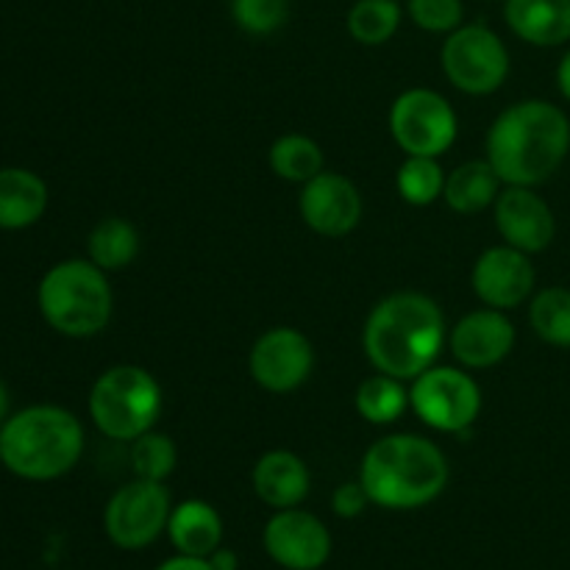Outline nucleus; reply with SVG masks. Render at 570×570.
Returning <instances> with one entry per match:
<instances>
[{
  "label": "nucleus",
  "mask_w": 570,
  "mask_h": 570,
  "mask_svg": "<svg viewBox=\"0 0 570 570\" xmlns=\"http://www.w3.org/2000/svg\"><path fill=\"white\" fill-rule=\"evenodd\" d=\"M265 554L284 570H321L332 557V532L312 512L276 510L262 532Z\"/></svg>",
  "instance_id": "obj_11"
},
{
  "label": "nucleus",
  "mask_w": 570,
  "mask_h": 570,
  "mask_svg": "<svg viewBox=\"0 0 570 570\" xmlns=\"http://www.w3.org/2000/svg\"><path fill=\"white\" fill-rule=\"evenodd\" d=\"M390 134L406 156H440L456 142V111L440 92L415 87L401 92L390 106Z\"/></svg>",
  "instance_id": "obj_10"
},
{
  "label": "nucleus",
  "mask_w": 570,
  "mask_h": 570,
  "mask_svg": "<svg viewBox=\"0 0 570 570\" xmlns=\"http://www.w3.org/2000/svg\"><path fill=\"white\" fill-rule=\"evenodd\" d=\"M167 538H170L176 554L204 557L209 560L223 546V518L209 501L187 499L173 507L167 521Z\"/></svg>",
  "instance_id": "obj_19"
},
{
  "label": "nucleus",
  "mask_w": 570,
  "mask_h": 570,
  "mask_svg": "<svg viewBox=\"0 0 570 570\" xmlns=\"http://www.w3.org/2000/svg\"><path fill=\"white\" fill-rule=\"evenodd\" d=\"M37 306L53 332L87 340L109 326L115 295L106 271L95 262L65 259L39 278Z\"/></svg>",
  "instance_id": "obj_5"
},
{
  "label": "nucleus",
  "mask_w": 570,
  "mask_h": 570,
  "mask_svg": "<svg viewBox=\"0 0 570 570\" xmlns=\"http://www.w3.org/2000/svg\"><path fill=\"white\" fill-rule=\"evenodd\" d=\"M156 570H215V568H212V562L204 560V557L176 554V557H170V560L161 562Z\"/></svg>",
  "instance_id": "obj_32"
},
{
  "label": "nucleus",
  "mask_w": 570,
  "mask_h": 570,
  "mask_svg": "<svg viewBox=\"0 0 570 570\" xmlns=\"http://www.w3.org/2000/svg\"><path fill=\"white\" fill-rule=\"evenodd\" d=\"M139 254V232L122 217H104L89 232L87 259L95 262L100 271L115 273L131 265Z\"/></svg>",
  "instance_id": "obj_22"
},
{
  "label": "nucleus",
  "mask_w": 570,
  "mask_h": 570,
  "mask_svg": "<svg viewBox=\"0 0 570 570\" xmlns=\"http://www.w3.org/2000/svg\"><path fill=\"white\" fill-rule=\"evenodd\" d=\"M445 78L465 95H493L510 76V50L493 28L482 22H462L445 37L440 50Z\"/></svg>",
  "instance_id": "obj_7"
},
{
  "label": "nucleus",
  "mask_w": 570,
  "mask_h": 570,
  "mask_svg": "<svg viewBox=\"0 0 570 570\" xmlns=\"http://www.w3.org/2000/svg\"><path fill=\"white\" fill-rule=\"evenodd\" d=\"M529 323L543 343L554 348H570V289L546 287L532 295Z\"/></svg>",
  "instance_id": "obj_26"
},
{
  "label": "nucleus",
  "mask_w": 570,
  "mask_h": 570,
  "mask_svg": "<svg viewBox=\"0 0 570 570\" xmlns=\"http://www.w3.org/2000/svg\"><path fill=\"white\" fill-rule=\"evenodd\" d=\"M501 3H504V0H501Z\"/></svg>",
  "instance_id": "obj_36"
},
{
  "label": "nucleus",
  "mask_w": 570,
  "mask_h": 570,
  "mask_svg": "<svg viewBox=\"0 0 570 570\" xmlns=\"http://www.w3.org/2000/svg\"><path fill=\"white\" fill-rule=\"evenodd\" d=\"M178 465V449L167 434L154 432L137 438L131 443V468L137 479L148 482H167Z\"/></svg>",
  "instance_id": "obj_28"
},
{
  "label": "nucleus",
  "mask_w": 570,
  "mask_h": 570,
  "mask_svg": "<svg viewBox=\"0 0 570 570\" xmlns=\"http://www.w3.org/2000/svg\"><path fill=\"white\" fill-rule=\"evenodd\" d=\"M495 228L501 239L523 254H543L557 234V220L551 206L543 195L534 193V187H512L504 184L493 204Z\"/></svg>",
  "instance_id": "obj_15"
},
{
  "label": "nucleus",
  "mask_w": 570,
  "mask_h": 570,
  "mask_svg": "<svg viewBox=\"0 0 570 570\" xmlns=\"http://www.w3.org/2000/svg\"><path fill=\"white\" fill-rule=\"evenodd\" d=\"M173 501L165 482L134 479L111 493L104 510V532L122 551H142L167 534Z\"/></svg>",
  "instance_id": "obj_9"
},
{
  "label": "nucleus",
  "mask_w": 570,
  "mask_h": 570,
  "mask_svg": "<svg viewBox=\"0 0 570 570\" xmlns=\"http://www.w3.org/2000/svg\"><path fill=\"white\" fill-rule=\"evenodd\" d=\"M445 176L449 173L434 156H406L395 176V187L410 206H432L434 200L443 198Z\"/></svg>",
  "instance_id": "obj_27"
},
{
  "label": "nucleus",
  "mask_w": 570,
  "mask_h": 570,
  "mask_svg": "<svg viewBox=\"0 0 570 570\" xmlns=\"http://www.w3.org/2000/svg\"><path fill=\"white\" fill-rule=\"evenodd\" d=\"M356 412L373 426H390L410 410V390L387 373H373L360 384L354 395Z\"/></svg>",
  "instance_id": "obj_24"
},
{
  "label": "nucleus",
  "mask_w": 570,
  "mask_h": 570,
  "mask_svg": "<svg viewBox=\"0 0 570 570\" xmlns=\"http://www.w3.org/2000/svg\"><path fill=\"white\" fill-rule=\"evenodd\" d=\"M83 426L70 410L33 404L0 426V465L26 482H53L81 462Z\"/></svg>",
  "instance_id": "obj_4"
},
{
  "label": "nucleus",
  "mask_w": 570,
  "mask_h": 570,
  "mask_svg": "<svg viewBox=\"0 0 570 570\" xmlns=\"http://www.w3.org/2000/svg\"><path fill=\"white\" fill-rule=\"evenodd\" d=\"M232 17L250 37H271L287 22L289 0H232Z\"/></svg>",
  "instance_id": "obj_29"
},
{
  "label": "nucleus",
  "mask_w": 570,
  "mask_h": 570,
  "mask_svg": "<svg viewBox=\"0 0 570 570\" xmlns=\"http://www.w3.org/2000/svg\"><path fill=\"white\" fill-rule=\"evenodd\" d=\"M48 184L28 167H0V232H22L42 220Z\"/></svg>",
  "instance_id": "obj_20"
},
{
  "label": "nucleus",
  "mask_w": 570,
  "mask_h": 570,
  "mask_svg": "<svg viewBox=\"0 0 570 570\" xmlns=\"http://www.w3.org/2000/svg\"><path fill=\"white\" fill-rule=\"evenodd\" d=\"M401 11L399 0H356L345 17V28H348L351 39L367 48L390 42L395 31L401 28Z\"/></svg>",
  "instance_id": "obj_25"
},
{
  "label": "nucleus",
  "mask_w": 570,
  "mask_h": 570,
  "mask_svg": "<svg viewBox=\"0 0 570 570\" xmlns=\"http://www.w3.org/2000/svg\"><path fill=\"white\" fill-rule=\"evenodd\" d=\"M9 415H11V395H9V387H6V382L0 379V426L9 421Z\"/></svg>",
  "instance_id": "obj_35"
},
{
  "label": "nucleus",
  "mask_w": 570,
  "mask_h": 570,
  "mask_svg": "<svg viewBox=\"0 0 570 570\" xmlns=\"http://www.w3.org/2000/svg\"><path fill=\"white\" fill-rule=\"evenodd\" d=\"M449 473V460L438 443L421 434H387L362 456L360 482L371 504L406 512L438 501Z\"/></svg>",
  "instance_id": "obj_3"
},
{
  "label": "nucleus",
  "mask_w": 570,
  "mask_h": 570,
  "mask_svg": "<svg viewBox=\"0 0 570 570\" xmlns=\"http://www.w3.org/2000/svg\"><path fill=\"white\" fill-rule=\"evenodd\" d=\"M267 161H271V170L282 181L301 184V187L326 170V156H323L321 145L306 137V134H284V137H278L271 145Z\"/></svg>",
  "instance_id": "obj_23"
},
{
  "label": "nucleus",
  "mask_w": 570,
  "mask_h": 570,
  "mask_svg": "<svg viewBox=\"0 0 570 570\" xmlns=\"http://www.w3.org/2000/svg\"><path fill=\"white\" fill-rule=\"evenodd\" d=\"M406 14L421 31L449 37L465 20V6L462 0H406Z\"/></svg>",
  "instance_id": "obj_30"
},
{
  "label": "nucleus",
  "mask_w": 570,
  "mask_h": 570,
  "mask_svg": "<svg viewBox=\"0 0 570 570\" xmlns=\"http://www.w3.org/2000/svg\"><path fill=\"white\" fill-rule=\"evenodd\" d=\"M371 507V495H367L365 484L356 479V482H343L332 493V510L334 515L343 518V521H354L362 512Z\"/></svg>",
  "instance_id": "obj_31"
},
{
  "label": "nucleus",
  "mask_w": 570,
  "mask_h": 570,
  "mask_svg": "<svg viewBox=\"0 0 570 570\" xmlns=\"http://www.w3.org/2000/svg\"><path fill=\"white\" fill-rule=\"evenodd\" d=\"M410 406L429 429L462 434L482 412V390L471 373L451 365H432L412 379Z\"/></svg>",
  "instance_id": "obj_8"
},
{
  "label": "nucleus",
  "mask_w": 570,
  "mask_h": 570,
  "mask_svg": "<svg viewBox=\"0 0 570 570\" xmlns=\"http://www.w3.org/2000/svg\"><path fill=\"white\" fill-rule=\"evenodd\" d=\"M515 326L507 317V312L493 309V306L468 312L465 317L456 321V326L449 334L454 360L462 367H471V371H484V367L504 362L515 348Z\"/></svg>",
  "instance_id": "obj_16"
},
{
  "label": "nucleus",
  "mask_w": 570,
  "mask_h": 570,
  "mask_svg": "<svg viewBox=\"0 0 570 570\" xmlns=\"http://www.w3.org/2000/svg\"><path fill=\"white\" fill-rule=\"evenodd\" d=\"M256 499L265 507L276 510H293L306 501L312 490V473L306 462L293 451H267L256 460L254 473H250Z\"/></svg>",
  "instance_id": "obj_17"
},
{
  "label": "nucleus",
  "mask_w": 570,
  "mask_h": 570,
  "mask_svg": "<svg viewBox=\"0 0 570 570\" xmlns=\"http://www.w3.org/2000/svg\"><path fill=\"white\" fill-rule=\"evenodd\" d=\"M248 367L254 382L267 393H293L312 376L315 348L298 328L276 326L256 340L248 356Z\"/></svg>",
  "instance_id": "obj_12"
},
{
  "label": "nucleus",
  "mask_w": 570,
  "mask_h": 570,
  "mask_svg": "<svg viewBox=\"0 0 570 570\" xmlns=\"http://www.w3.org/2000/svg\"><path fill=\"white\" fill-rule=\"evenodd\" d=\"M298 212L312 232L337 239L360 226L362 195L343 173L323 170L301 187Z\"/></svg>",
  "instance_id": "obj_14"
},
{
  "label": "nucleus",
  "mask_w": 570,
  "mask_h": 570,
  "mask_svg": "<svg viewBox=\"0 0 570 570\" xmlns=\"http://www.w3.org/2000/svg\"><path fill=\"white\" fill-rule=\"evenodd\" d=\"M534 282H538V273H534L529 254L507 243L484 250L471 273L476 298L484 306H493L501 312L518 309L527 301H532Z\"/></svg>",
  "instance_id": "obj_13"
},
{
  "label": "nucleus",
  "mask_w": 570,
  "mask_h": 570,
  "mask_svg": "<svg viewBox=\"0 0 570 570\" xmlns=\"http://www.w3.org/2000/svg\"><path fill=\"white\" fill-rule=\"evenodd\" d=\"M161 387L139 365H115L100 373L89 393V417L104 438L134 443L148 434L161 415Z\"/></svg>",
  "instance_id": "obj_6"
},
{
  "label": "nucleus",
  "mask_w": 570,
  "mask_h": 570,
  "mask_svg": "<svg viewBox=\"0 0 570 570\" xmlns=\"http://www.w3.org/2000/svg\"><path fill=\"white\" fill-rule=\"evenodd\" d=\"M570 150V120L551 100H518L488 131V156L499 178L512 187L549 181Z\"/></svg>",
  "instance_id": "obj_1"
},
{
  "label": "nucleus",
  "mask_w": 570,
  "mask_h": 570,
  "mask_svg": "<svg viewBox=\"0 0 570 570\" xmlns=\"http://www.w3.org/2000/svg\"><path fill=\"white\" fill-rule=\"evenodd\" d=\"M504 20L518 39L534 48L570 42V0H504Z\"/></svg>",
  "instance_id": "obj_18"
},
{
  "label": "nucleus",
  "mask_w": 570,
  "mask_h": 570,
  "mask_svg": "<svg viewBox=\"0 0 570 570\" xmlns=\"http://www.w3.org/2000/svg\"><path fill=\"white\" fill-rule=\"evenodd\" d=\"M557 87H560V95L570 104V48L562 53L560 65H557Z\"/></svg>",
  "instance_id": "obj_33"
},
{
  "label": "nucleus",
  "mask_w": 570,
  "mask_h": 570,
  "mask_svg": "<svg viewBox=\"0 0 570 570\" xmlns=\"http://www.w3.org/2000/svg\"><path fill=\"white\" fill-rule=\"evenodd\" d=\"M445 340L449 328L438 301L404 289L373 306L362 332V348L379 373L412 382L438 362Z\"/></svg>",
  "instance_id": "obj_2"
},
{
  "label": "nucleus",
  "mask_w": 570,
  "mask_h": 570,
  "mask_svg": "<svg viewBox=\"0 0 570 570\" xmlns=\"http://www.w3.org/2000/svg\"><path fill=\"white\" fill-rule=\"evenodd\" d=\"M504 189V181L488 159H471L445 176L443 200L456 215H479L490 209Z\"/></svg>",
  "instance_id": "obj_21"
},
{
  "label": "nucleus",
  "mask_w": 570,
  "mask_h": 570,
  "mask_svg": "<svg viewBox=\"0 0 570 570\" xmlns=\"http://www.w3.org/2000/svg\"><path fill=\"white\" fill-rule=\"evenodd\" d=\"M209 562L215 570H239V557L232 549H223V546L209 557Z\"/></svg>",
  "instance_id": "obj_34"
}]
</instances>
